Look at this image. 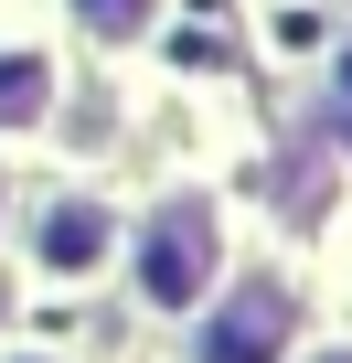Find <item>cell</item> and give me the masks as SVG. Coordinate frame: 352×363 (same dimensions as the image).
Here are the masks:
<instances>
[{"label":"cell","instance_id":"1","mask_svg":"<svg viewBox=\"0 0 352 363\" xmlns=\"http://www.w3.org/2000/svg\"><path fill=\"white\" fill-rule=\"evenodd\" d=\"M203 278H214V214L182 193V203H160L149 235H139V289L160 310H182V299H203Z\"/></svg>","mask_w":352,"mask_h":363},{"label":"cell","instance_id":"2","mask_svg":"<svg viewBox=\"0 0 352 363\" xmlns=\"http://www.w3.org/2000/svg\"><path fill=\"white\" fill-rule=\"evenodd\" d=\"M288 320H299V310H288V289H278V278H256V289H235V299L193 331V363H278V352H288Z\"/></svg>","mask_w":352,"mask_h":363},{"label":"cell","instance_id":"3","mask_svg":"<svg viewBox=\"0 0 352 363\" xmlns=\"http://www.w3.org/2000/svg\"><path fill=\"white\" fill-rule=\"evenodd\" d=\"M33 246H43V267H64V278H75V267H96V257L118 246V225H107L96 203H54V214L33 225Z\"/></svg>","mask_w":352,"mask_h":363},{"label":"cell","instance_id":"4","mask_svg":"<svg viewBox=\"0 0 352 363\" xmlns=\"http://www.w3.org/2000/svg\"><path fill=\"white\" fill-rule=\"evenodd\" d=\"M54 107V65L43 54H0V128H33Z\"/></svg>","mask_w":352,"mask_h":363},{"label":"cell","instance_id":"5","mask_svg":"<svg viewBox=\"0 0 352 363\" xmlns=\"http://www.w3.org/2000/svg\"><path fill=\"white\" fill-rule=\"evenodd\" d=\"M75 11H86V33H96V43H139L160 0H75Z\"/></svg>","mask_w":352,"mask_h":363},{"label":"cell","instance_id":"6","mask_svg":"<svg viewBox=\"0 0 352 363\" xmlns=\"http://www.w3.org/2000/svg\"><path fill=\"white\" fill-rule=\"evenodd\" d=\"M320 363H352V352H320Z\"/></svg>","mask_w":352,"mask_h":363}]
</instances>
